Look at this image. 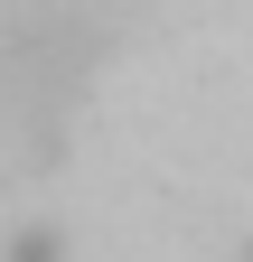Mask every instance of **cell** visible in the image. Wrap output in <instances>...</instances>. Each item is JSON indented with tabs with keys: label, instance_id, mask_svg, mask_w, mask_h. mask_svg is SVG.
Wrapping results in <instances>:
<instances>
[{
	"label": "cell",
	"instance_id": "obj_1",
	"mask_svg": "<svg viewBox=\"0 0 253 262\" xmlns=\"http://www.w3.org/2000/svg\"><path fill=\"white\" fill-rule=\"evenodd\" d=\"M103 56V19H85L75 0H38L0 28V141L10 150H47L66 131L75 94Z\"/></svg>",
	"mask_w": 253,
	"mask_h": 262
}]
</instances>
